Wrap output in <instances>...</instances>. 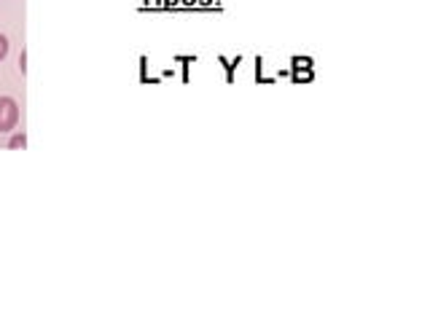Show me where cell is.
I'll return each instance as SVG.
<instances>
[{"instance_id":"cell-1","label":"cell","mask_w":430,"mask_h":322,"mask_svg":"<svg viewBox=\"0 0 430 322\" xmlns=\"http://www.w3.org/2000/svg\"><path fill=\"white\" fill-rule=\"evenodd\" d=\"M19 121V107L11 97H0V132H11Z\"/></svg>"},{"instance_id":"cell-2","label":"cell","mask_w":430,"mask_h":322,"mask_svg":"<svg viewBox=\"0 0 430 322\" xmlns=\"http://www.w3.org/2000/svg\"><path fill=\"white\" fill-rule=\"evenodd\" d=\"M25 145H27V137H25V135H14L11 142H8V148H25Z\"/></svg>"},{"instance_id":"cell-3","label":"cell","mask_w":430,"mask_h":322,"mask_svg":"<svg viewBox=\"0 0 430 322\" xmlns=\"http://www.w3.org/2000/svg\"><path fill=\"white\" fill-rule=\"evenodd\" d=\"M8 57V38L6 35H0V62Z\"/></svg>"}]
</instances>
